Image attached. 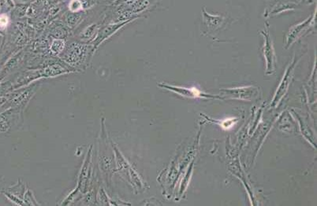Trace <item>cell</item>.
<instances>
[{
	"label": "cell",
	"mask_w": 317,
	"mask_h": 206,
	"mask_svg": "<svg viewBox=\"0 0 317 206\" xmlns=\"http://www.w3.org/2000/svg\"><path fill=\"white\" fill-rule=\"evenodd\" d=\"M127 173H128L129 182L131 184L134 190H143L145 188L143 181L141 180L140 176L138 175V173L136 172V170L131 166L127 170Z\"/></svg>",
	"instance_id": "cell-9"
},
{
	"label": "cell",
	"mask_w": 317,
	"mask_h": 206,
	"mask_svg": "<svg viewBox=\"0 0 317 206\" xmlns=\"http://www.w3.org/2000/svg\"><path fill=\"white\" fill-rule=\"evenodd\" d=\"M93 146H90L86 159L84 160L83 166L81 170L80 174L78 176V186L77 189L79 190L82 194L86 193L89 190V182L90 178L93 174V168H92V160H93Z\"/></svg>",
	"instance_id": "cell-3"
},
{
	"label": "cell",
	"mask_w": 317,
	"mask_h": 206,
	"mask_svg": "<svg viewBox=\"0 0 317 206\" xmlns=\"http://www.w3.org/2000/svg\"><path fill=\"white\" fill-rule=\"evenodd\" d=\"M23 200L26 203V206H39V203L37 202L34 194L30 189L27 190L25 193Z\"/></svg>",
	"instance_id": "cell-14"
},
{
	"label": "cell",
	"mask_w": 317,
	"mask_h": 206,
	"mask_svg": "<svg viewBox=\"0 0 317 206\" xmlns=\"http://www.w3.org/2000/svg\"><path fill=\"white\" fill-rule=\"evenodd\" d=\"M15 109L8 110L6 112L0 114V132H8L12 128V115Z\"/></svg>",
	"instance_id": "cell-10"
},
{
	"label": "cell",
	"mask_w": 317,
	"mask_h": 206,
	"mask_svg": "<svg viewBox=\"0 0 317 206\" xmlns=\"http://www.w3.org/2000/svg\"><path fill=\"white\" fill-rule=\"evenodd\" d=\"M83 204H87V206H91V204H95L96 202H97V195L95 193L94 190H88L85 194H84L83 198Z\"/></svg>",
	"instance_id": "cell-13"
},
{
	"label": "cell",
	"mask_w": 317,
	"mask_h": 206,
	"mask_svg": "<svg viewBox=\"0 0 317 206\" xmlns=\"http://www.w3.org/2000/svg\"><path fill=\"white\" fill-rule=\"evenodd\" d=\"M101 142H100V155H99V164L100 170L105 176L107 181L112 177V174L116 171L115 168V156L113 150L108 148V133L106 132L104 120H102V130H101Z\"/></svg>",
	"instance_id": "cell-1"
},
{
	"label": "cell",
	"mask_w": 317,
	"mask_h": 206,
	"mask_svg": "<svg viewBox=\"0 0 317 206\" xmlns=\"http://www.w3.org/2000/svg\"><path fill=\"white\" fill-rule=\"evenodd\" d=\"M2 193L4 194L12 202L15 203L17 206H26V203L24 202L23 199L17 197V196H15L13 194L10 193L8 190H7V192H2Z\"/></svg>",
	"instance_id": "cell-15"
},
{
	"label": "cell",
	"mask_w": 317,
	"mask_h": 206,
	"mask_svg": "<svg viewBox=\"0 0 317 206\" xmlns=\"http://www.w3.org/2000/svg\"><path fill=\"white\" fill-rule=\"evenodd\" d=\"M310 20H307L306 22H304V23H302L301 24H298V26H295L292 28L290 31H289V35L287 36V42H286V44L290 45L292 42L295 40L297 39L300 36L302 35V32L305 31L308 28V26H309Z\"/></svg>",
	"instance_id": "cell-8"
},
{
	"label": "cell",
	"mask_w": 317,
	"mask_h": 206,
	"mask_svg": "<svg viewBox=\"0 0 317 206\" xmlns=\"http://www.w3.org/2000/svg\"><path fill=\"white\" fill-rule=\"evenodd\" d=\"M9 190H8L10 193L13 194L15 196L20 198L23 199L24 198L25 193H26V186L23 182H21L19 181L17 185H15L12 188H9Z\"/></svg>",
	"instance_id": "cell-11"
},
{
	"label": "cell",
	"mask_w": 317,
	"mask_h": 206,
	"mask_svg": "<svg viewBox=\"0 0 317 206\" xmlns=\"http://www.w3.org/2000/svg\"><path fill=\"white\" fill-rule=\"evenodd\" d=\"M262 34L264 35L265 42L263 46V54L266 60V68H267V74H272L275 68V56H274V49H273L272 42L269 36L268 32L267 34Z\"/></svg>",
	"instance_id": "cell-6"
},
{
	"label": "cell",
	"mask_w": 317,
	"mask_h": 206,
	"mask_svg": "<svg viewBox=\"0 0 317 206\" xmlns=\"http://www.w3.org/2000/svg\"><path fill=\"white\" fill-rule=\"evenodd\" d=\"M159 86L163 88L167 89V90H171L179 96H183V97L190 98H221L218 96H212L210 94H204L202 92H200L198 89L194 88H180V86H170L167 84H159Z\"/></svg>",
	"instance_id": "cell-5"
},
{
	"label": "cell",
	"mask_w": 317,
	"mask_h": 206,
	"mask_svg": "<svg viewBox=\"0 0 317 206\" xmlns=\"http://www.w3.org/2000/svg\"><path fill=\"white\" fill-rule=\"evenodd\" d=\"M294 66L295 63L293 62V64L291 66H289V68L286 70L285 75H284L283 78H282V81H281V83H280L279 86H278V89H277L276 92L274 94V98H273L271 106L276 108L277 106H278L283 96L286 94L288 88H289V83L291 81Z\"/></svg>",
	"instance_id": "cell-4"
},
{
	"label": "cell",
	"mask_w": 317,
	"mask_h": 206,
	"mask_svg": "<svg viewBox=\"0 0 317 206\" xmlns=\"http://www.w3.org/2000/svg\"><path fill=\"white\" fill-rule=\"evenodd\" d=\"M97 202L102 206H110V198L108 194L103 188H100L97 194Z\"/></svg>",
	"instance_id": "cell-12"
},
{
	"label": "cell",
	"mask_w": 317,
	"mask_h": 206,
	"mask_svg": "<svg viewBox=\"0 0 317 206\" xmlns=\"http://www.w3.org/2000/svg\"><path fill=\"white\" fill-rule=\"evenodd\" d=\"M223 97L222 100L229 98V100H243V101H252L256 100L259 96V90L255 86H243L233 89H223L221 90Z\"/></svg>",
	"instance_id": "cell-2"
},
{
	"label": "cell",
	"mask_w": 317,
	"mask_h": 206,
	"mask_svg": "<svg viewBox=\"0 0 317 206\" xmlns=\"http://www.w3.org/2000/svg\"><path fill=\"white\" fill-rule=\"evenodd\" d=\"M111 146L113 150L114 156H115V168L118 172H127L129 167L130 166L128 160L123 156L117 145L111 140Z\"/></svg>",
	"instance_id": "cell-7"
},
{
	"label": "cell",
	"mask_w": 317,
	"mask_h": 206,
	"mask_svg": "<svg viewBox=\"0 0 317 206\" xmlns=\"http://www.w3.org/2000/svg\"><path fill=\"white\" fill-rule=\"evenodd\" d=\"M8 24V18L5 15H0V28H6Z\"/></svg>",
	"instance_id": "cell-16"
}]
</instances>
